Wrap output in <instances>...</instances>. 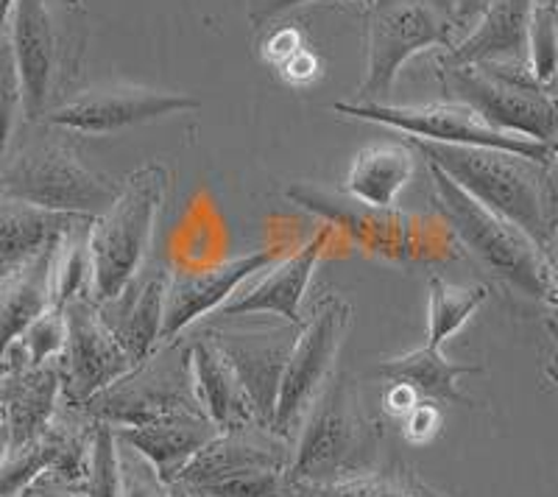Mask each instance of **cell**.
<instances>
[{
  "mask_svg": "<svg viewBox=\"0 0 558 497\" xmlns=\"http://www.w3.org/2000/svg\"><path fill=\"white\" fill-rule=\"evenodd\" d=\"M121 185L89 171L76 148L59 137H37L0 162V193L43 210L96 218Z\"/></svg>",
  "mask_w": 558,
  "mask_h": 497,
  "instance_id": "obj_9",
  "label": "cell"
},
{
  "mask_svg": "<svg viewBox=\"0 0 558 497\" xmlns=\"http://www.w3.org/2000/svg\"><path fill=\"white\" fill-rule=\"evenodd\" d=\"M291 453L293 439L260 422L218 431L173 484L193 497H291Z\"/></svg>",
  "mask_w": 558,
  "mask_h": 497,
  "instance_id": "obj_5",
  "label": "cell"
},
{
  "mask_svg": "<svg viewBox=\"0 0 558 497\" xmlns=\"http://www.w3.org/2000/svg\"><path fill=\"white\" fill-rule=\"evenodd\" d=\"M12 3L14 0H0V39H3V32H7L9 14H12Z\"/></svg>",
  "mask_w": 558,
  "mask_h": 497,
  "instance_id": "obj_42",
  "label": "cell"
},
{
  "mask_svg": "<svg viewBox=\"0 0 558 497\" xmlns=\"http://www.w3.org/2000/svg\"><path fill=\"white\" fill-rule=\"evenodd\" d=\"M118 472H121L118 497H171V484L159 478V472L121 439H118Z\"/></svg>",
  "mask_w": 558,
  "mask_h": 497,
  "instance_id": "obj_33",
  "label": "cell"
},
{
  "mask_svg": "<svg viewBox=\"0 0 558 497\" xmlns=\"http://www.w3.org/2000/svg\"><path fill=\"white\" fill-rule=\"evenodd\" d=\"M383 436V422L366 409L357 383L336 372L299 422L288 481L327 484L377 470Z\"/></svg>",
  "mask_w": 558,
  "mask_h": 497,
  "instance_id": "obj_2",
  "label": "cell"
},
{
  "mask_svg": "<svg viewBox=\"0 0 558 497\" xmlns=\"http://www.w3.org/2000/svg\"><path fill=\"white\" fill-rule=\"evenodd\" d=\"M486 296L483 286H450L438 275L427 277V347L441 350L475 316Z\"/></svg>",
  "mask_w": 558,
  "mask_h": 497,
  "instance_id": "obj_28",
  "label": "cell"
},
{
  "mask_svg": "<svg viewBox=\"0 0 558 497\" xmlns=\"http://www.w3.org/2000/svg\"><path fill=\"white\" fill-rule=\"evenodd\" d=\"M204 336L216 344L229 369L235 372L257 422L271 425L279 380L286 372L299 327L282 319L252 322V316H241V319L232 316V319H218V325H209Z\"/></svg>",
  "mask_w": 558,
  "mask_h": 497,
  "instance_id": "obj_13",
  "label": "cell"
},
{
  "mask_svg": "<svg viewBox=\"0 0 558 497\" xmlns=\"http://www.w3.org/2000/svg\"><path fill=\"white\" fill-rule=\"evenodd\" d=\"M184 347H187V361H191L193 389H196L198 405L204 409L207 420L218 431H232V427L257 422L246 391L238 383L235 372L229 369L221 352L216 350V344L204 332H198L191 341H184Z\"/></svg>",
  "mask_w": 558,
  "mask_h": 497,
  "instance_id": "obj_21",
  "label": "cell"
},
{
  "mask_svg": "<svg viewBox=\"0 0 558 497\" xmlns=\"http://www.w3.org/2000/svg\"><path fill=\"white\" fill-rule=\"evenodd\" d=\"M114 436L134 447L166 484H173L187 461L218 434L207 416H177V420L154 422L140 427H112Z\"/></svg>",
  "mask_w": 558,
  "mask_h": 497,
  "instance_id": "obj_22",
  "label": "cell"
},
{
  "mask_svg": "<svg viewBox=\"0 0 558 497\" xmlns=\"http://www.w3.org/2000/svg\"><path fill=\"white\" fill-rule=\"evenodd\" d=\"M171 497H193L191 492L184 489V486H179V484H171Z\"/></svg>",
  "mask_w": 558,
  "mask_h": 497,
  "instance_id": "obj_43",
  "label": "cell"
},
{
  "mask_svg": "<svg viewBox=\"0 0 558 497\" xmlns=\"http://www.w3.org/2000/svg\"><path fill=\"white\" fill-rule=\"evenodd\" d=\"M168 182L171 177L166 168L148 162L129 173L112 205L89 221L87 246L96 305L114 300L143 271L157 216L166 205Z\"/></svg>",
  "mask_w": 558,
  "mask_h": 497,
  "instance_id": "obj_3",
  "label": "cell"
},
{
  "mask_svg": "<svg viewBox=\"0 0 558 497\" xmlns=\"http://www.w3.org/2000/svg\"><path fill=\"white\" fill-rule=\"evenodd\" d=\"M533 0H486L472 23V34L456 39L441 53V62L477 64V62H520L527 64V23Z\"/></svg>",
  "mask_w": 558,
  "mask_h": 497,
  "instance_id": "obj_20",
  "label": "cell"
},
{
  "mask_svg": "<svg viewBox=\"0 0 558 497\" xmlns=\"http://www.w3.org/2000/svg\"><path fill=\"white\" fill-rule=\"evenodd\" d=\"M62 405V377L57 361L37 366H12L0 377V414L9 447L32 445L51 425Z\"/></svg>",
  "mask_w": 558,
  "mask_h": 497,
  "instance_id": "obj_18",
  "label": "cell"
},
{
  "mask_svg": "<svg viewBox=\"0 0 558 497\" xmlns=\"http://www.w3.org/2000/svg\"><path fill=\"white\" fill-rule=\"evenodd\" d=\"M168 275L171 271H166L162 266L148 277H143V280L137 275L114 300L96 305L101 322L109 327L114 341L123 347L132 364H140L143 357H148L159 347Z\"/></svg>",
  "mask_w": 558,
  "mask_h": 497,
  "instance_id": "obj_19",
  "label": "cell"
},
{
  "mask_svg": "<svg viewBox=\"0 0 558 497\" xmlns=\"http://www.w3.org/2000/svg\"><path fill=\"white\" fill-rule=\"evenodd\" d=\"M202 101L187 93H168V89L132 87V84H112V87L84 89L78 96L57 104L43 116L45 123L76 134H114L123 129L143 126L159 121L173 112L198 109Z\"/></svg>",
  "mask_w": 558,
  "mask_h": 497,
  "instance_id": "obj_15",
  "label": "cell"
},
{
  "mask_svg": "<svg viewBox=\"0 0 558 497\" xmlns=\"http://www.w3.org/2000/svg\"><path fill=\"white\" fill-rule=\"evenodd\" d=\"M291 497H450L408 470H372L327 484H291Z\"/></svg>",
  "mask_w": 558,
  "mask_h": 497,
  "instance_id": "obj_27",
  "label": "cell"
},
{
  "mask_svg": "<svg viewBox=\"0 0 558 497\" xmlns=\"http://www.w3.org/2000/svg\"><path fill=\"white\" fill-rule=\"evenodd\" d=\"M93 221V218H89ZM89 221L76 223L53 243L51 255V307H64L76 296L93 300V263H89Z\"/></svg>",
  "mask_w": 558,
  "mask_h": 497,
  "instance_id": "obj_29",
  "label": "cell"
},
{
  "mask_svg": "<svg viewBox=\"0 0 558 497\" xmlns=\"http://www.w3.org/2000/svg\"><path fill=\"white\" fill-rule=\"evenodd\" d=\"M23 107V93H20V76L14 68L9 39H0V162L7 160L9 143H12L14 121Z\"/></svg>",
  "mask_w": 558,
  "mask_h": 497,
  "instance_id": "obj_34",
  "label": "cell"
},
{
  "mask_svg": "<svg viewBox=\"0 0 558 497\" xmlns=\"http://www.w3.org/2000/svg\"><path fill=\"white\" fill-rule=\"evenodd\" d=\"M20 497H84L82 489H70V486L59 484V481L48 478V475H43V478L34 481L32 486H28L26 492Z\"/></svg>",
  "mask_w": 558,
  "mask_h": 497,
  "instance_id": "obj_40",
  "label": "cell"
},
{
  "mask_svg": "<svg viewBox=\"0 0 558 497\" xmlns=\"http://www.w3.org/2000/svg\"><path fill=\"white\" fill-rule=\"evenodd\" d=\"M336 112L357 121L383 123L388 129L405 132L416 141L447 143V146H483L520 154L525 160L556 166V143H542L522 134L497 132L463 104H418V107H393V104H332Z\"/></svg>",
  "mask_w": 558,
  "mask_h": 497,
  "instance_id": "obj_11",
  "label": "cell"
},
{
  "mask_svg": "<svg viewBox=\"0 0 558 497\" xmlns=\"http://www.w3.org/2000/svg\"><path fill=\"white\" fill-rule=\"evenodd\" d=\"M441 431V411H438L436 402L418 400L411 411L405 414V425H402V434L411 445H427L433 441V436Z\"/></svg>",
  "mask_w": 558,
  "mask_h": 497,
  "instance_id": "obj_35",
  "label": "cell"
},
{
  "mask_svg": "<svg viewBox=\"0 0 558 497\" xmlns=\"http://www.w3.org/2000/svg\"><path fill=\"white\" fill-rule=\"evenodd\" d=\"M12 347L23 355V364L28 366L57 361L64 347L62 307H48L45 313H39Z\"/></svg>",
  "mask_w": 558,
  "mask_h": 497,
  "instance_id": "obj_32",
  "label": "cell"
},
{
  "mask_svg": "<svg viewBox=\"0 0 558 497\" xmlns=\"http://www.w3.org/2000/svg\"><path fill=\"white\" fill-rule=\"evenodd\" d=\"M416 154L405 143H375L357 151L347 173V193L377 210H393L400 193L411 185Z\"/></svg>",
  "mask_w": 558,
  "mask_h": 497,
  "instance_id": "obj_24",
  "label": "cell"
},
{
  "mask_svg": "<svg viewBox=\"0 0 558 497\" xmlns=\"http://www.w3.org/2000/svg\"><path fill=\"white\" fill-rule=\"evenodd\" d=\"M427 171H430L433 193H436V207L450 223V230L461 238L463 246L511 288L531 300L553 305L556 302V275H553L556 263L542 255L539 246L520 227L461 191L441 168L427 162Z\"/></svg>",
  "mask_w": 558,
  "mask_h": 497,
  "instance_id": "obj_4",
  "label": "cell"
},
{
  "mask_svg": "<svg viewBox=\"0 0 558 497\" xmlns=\"http://www.w3.org/2000/svg\"><path fill=\"white\" fill-rule=\"evenodd\" d=\"M0 427H3V414H0Z\"/></svg>",
  "mask_w": 558,
  "mask_h": 497,
  "instance_id": "obj_45",
  "label": "cell"
},
{
  "mask_svg": "<svg viewBox=\"0 0 558 497\" xmlns=\"http://www.w3.org/2000/svg\"><path fill=\"white\" fill-rule=\"evenodd\" d=\"M82 221H89V218L43 210V207L0 193V277H7L9 271L37 257L43 248L51 246Z\"/></svg>",
  "mask_w": 558,
  "mask_h": 497,
  "instance_id": "obj_23",
  "label": "cell"
},
{
  "mask_svg": "<svg viewBox=\"0 0 558 497\" xmlns=\"http://www.w3.org/2000/svg\"><path fill=\"white\" fill-rule=\"evenodd\" d=\"M282 71H286L288 82H311L318 73V59L305 48H299L288 62H282Z\"/></svg>",
  "mask_w": 558,
  "mask_h": 497,
  "instance_id": "obj_38",
  "label": "cell"
},
{
  "mask_svg": "<svg viewBox=\"0 0 558 497\" xmlns=\"http://www.w3.org/2000/svg\"><path fill=\"white\" fill-rule=\"evenodd\" d=\"M477 372H483L481 364H456L441 355V350H433L427 344L400 357H388L386 364L377 366V375L386 377L388 383L408 386L418 400L452 402V405H472L458 380Z\"/></svg>",
  "mask_w": 558,
  "mask_h": 497,
  "instance_id": "obj_26",
  "label": "cell"
},
{
  "mask_svg": "<svg viewBox=\"0 0 558 497\" xmlns=\"http://www.w3.org/2000/svg\"><path fill=\"white\" fill-rule=\"evenodd\" d=\"M279 248H257L248 255L216 263L198 271H171L166 291V313H162V332L159 344L177 341L184 330H191L204 316L216 313L223 302L238 293L248 277L260 275L263 268L277 263Z\"/></svg>",
  "mask_w": 558,
  "mask_h": 497,
  "instance_id": "obj_16",
  "label": "cell"
},
{
  "mask_svg": "<svg viewBox=\"0 0 558 497\" xmlns=\"http://www.w3.org/2000/svg\"><path fill=\"white\" fill-rule=\"evenodd\" d=\"M427 162L447 173L475 202L520 227L542 255L553 260L556 248V166H542L483 146H447L411 137Z\"/></svg>",
  "mask_w": 558,
  "mask_h": 497,
  "instance_id": "obj_1",
  "label": "cell"
},
{
  "mask_svg": "<svg viewBox=\"0 0 558 497\" xmlns=\"http://www.w3.org/2000/svg\"><path fill=\"white\" fill-rule=\"evenodd\" d=\"M416 402L418 397L413 395L408 386H402V383H391L386 389V395H383V409L393 416H405Z\"/></svg>",
  "mask_w": 558,
  "mask_h": 497,
  "instance_id": "obj_39",
  "label": "cell"
},
{
  "mask_svg": "<svg viewBox=\"0 0 558 497\" xmlns=\"http://www.w3.org/2000/svg\"><path fill=\"white\" fill-rule=\"evenodd\" d=\"M89 422L109 427H140L177 416H207L193 389L191 361L182 338L159 344L107 389L78 405Z\"/></svg>",
  "mask_w": 558,
  "mask_h": 497,
  "instance_id": "obj_8",
  "label": "cell"
},
{
  "mask_svg": "<svg viewBox=\"0 0 558 497\" xmlns=\"http://www.w3.org/2000/svg\"><path fill=\"white\" fill-rule=\"evenodd\" d=\"M366 9V78L352 104H383L408 59L450 48L463 28L456 0H368Z\"/></svg>",
  "mask_w": 558,
  "mask_h": 497,
  "instance_id": "obj_7",
  "label": "cell"
},
{
  "mask_svg": "<svg viewBox=\"0 0 558 497\" xmlns=\"http://www.w3.org/2000/svg\"><path fill=\"white\" fill-rule=\"evenodd\" d=\"M302 3H307V0H246L248 23H252V26H263V23L274 20L277 14L288 12V9L293 7H302ZM361 3L368 7V0H361Z\"/></svg>",
  "mask_w": 558,
  "mask_h": 497,
  "instance_id": "obj_36",
  "label": "cell"
},
{
  "mask_svg": "<svg viewBox=\"0 0 558 497\" xmlns=\"http://www.w3.org/2000/svg\"><path fill=\"white\" fill-rule=\"evenodd\" d=\"M266 59H271L274 64H282L299 51V48H305V45L299 43V34L293 28H282V32L274 34L271 39L266 43Z\"/></svg>",
  "mask_w": 558,
  "mask_h": 497,
  "instance_id": "obj_37",
  "label": "cell"
},
{
  "mask_svg": "<svg viewBox=\"0 0 558 497\" xmlns=\"http://www.w3.org/2000/svg\"><path fill=\"white\" fill-rule=\"evenodd\" d=\"M9 26V48L20 76L23 112L28 121H43L57 89L76 73V53L70 51L68 34L59 28L48 0H14Z\"/></svg>",
  "mask_w": 558,
  "mask_h": 497,
  "instance_id": "obj_12",
  "label": "cell"
},
{
  "mask_svg": "<svg viewBox=\"0 0 558 497\" xmlns=\"http://www.w3.org/2000/svg\"><path fill=\"white\" fill-rule=\"evenodd\" d=\"M349 325H352V305L338 293H327L316 302L305 325L299 327L286 372L279 380L271 425H268L279 436H288V439L296 436L299 422L307 414L311 402L336 375L338 352H341Z\"/></svg>",
  "mask_w": 558,
  "mask_h": 497,
  "instance_id": "obj_10",
  "label": "cell"
},
{
  "mask_svg": "<svg viewBox=\"0 0 558 497\" xmlns=\"http://www.w3.org/2000/svg\"><path fill=\"white\" fill-rule=\"evenodd\" d=\"M527 68L542 87L556 89V0H533L527 23Z\"/></svg>",
  "mask_w": 558,
  "mask_h": 497,
  "instance_id": "obj_30",
  "label": "cell"
},
{
  "mask_svg": "<svg viewBox=\"0 0 558 497\" xmlns=\"http://www.w3.org/2000/svg\"><path fill=\"white\" fill-rule=\"evenodd\" d=\"M64 347L59 352V377H62V402L78 409L89 397L107 389L132 369L123 347L114 341L109 327L98 316L96 302L76 296L62 307Z\"/></svg>",
  "mask_w": 558,
  "mask_h": 497,
  "instance_id": "obj_14",
  "label": "cell"
},
{
  "mask_svg": "<svg viewBox=\"0 0 558 497\" xmlns=\"http://www.w3.org/2000/svg\"><path fill=\"white\" fill-rule=\"evenodd\" d=\"M53 243L7 277H0V357L7 355L9 347L39 313L51 307Z\"/></svg>",
  "mask_w": 558,
  "mask_h": 497,
  "instance_id": "obj_25",
  "label": "cell"
},
{
  "mask_svg": "<svg viewBox=\"0 0 558 497\" xmlns=\"http://www.w3.org/2000/svg\"><path fill=\"white\" fill-rule=\"evenodd\" d=\"M445 96L472 109L497 132L522 134L542 143H556V101L553 89L533 78L520 62H436Z\"/></svg>",
  "mask_w": 558,
  "mask_h": 497,
  "instance_id": "obj_6",
  "label": "cell"
},
{
  "mask_svg": "<svg viewBox=\"0 0 558 497\" xmlns=\"http://www.w3.org/2000/svg\"><path fill=\"white\" fill-rule=\"evenodd\" d=\"M456 3H458V17H461V23L466 26V23H472V20L481 14L486 0H456Z\"/></svg>",
  "mask_w": 558,
  "mask_h": 497,
  "instance_id": "obj_41",
  "label": "cell"
},
{
  "mask_svg": "<svg viewBox=\"0 0 558 497\" xmlns=\"http://www.w3.org/2000/svg\"><path fill=\"white\" fill-rule=\"evenodd\" d=\"M336 227L324 223L322 230L305 243V246L286 257L282 263L268 271L266 277L248 286L246 291L232 293L227 302L216 311L218 319H232V316H252V313H268L282 322L302 327L305 316H302V302H305L307 286L316 271V263L322 260L324 248L330 243Z\"/></svg>",
  "mask_w": 558,
  "mask_h": 497,
  "instance_id": "obj_17",
  "label": "cell"
},
{
  "mask_svg": "<svg viewBox=\"0 0 558 497\" xmlns=\"http://www.w3.org/2000/svg\"><path fill=\"white\" fill-rule=\"evenodd\" d=\"M121 492V472H118V439L114 431L101 422H93L89 436V464L84 478V497H118Z\"/></svg>",
  "mask_w": 558,
  "mask_h": 497,
  "instance_id": "obj_31",
  "label": "cell"
},
{
  "mask_svg": "<svg viewBox=\"0 0 558 497\" xmlns=\"http://www.w3.org/2000/svg\"><path fill=\"white\" fill-rule=\"evenodd\" d=\"M62 3H64V7H68V9H73V12H82V3H84V0H62Z\"/></svg>",
  "mask_w": 558,
  "mask_h": 497,
  "instance_id": "obj_44",
  "label": "cell"
}]
</instances>
